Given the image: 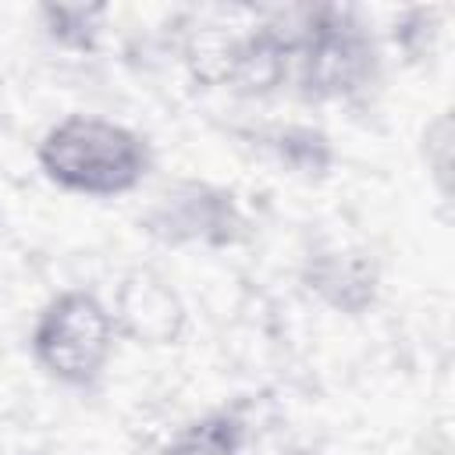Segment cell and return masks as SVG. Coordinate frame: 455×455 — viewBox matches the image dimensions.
Wrapping results in <instances>:
<instances>
[{
    "mask_svg": "<svg viewBox=\"0 0 455 455\" xmlns=\"http://www.w3.org/2000/svg\"><path fill=\"white\" fill-rule=\"evenodd\" d=\"M39 167L64 192L110 199L132 192L146 178L149 146L139 132L117 121L96 114H71L43 135Z\"/></svg>",
    "mask_w": 455,
    "mask_h": 455,
    "instance_id": "obj_1",
    "label": "cell"
},
{
    "mask_svg": "<svg viewBox=\"0 0 455 455\" xmlns=\"http://www.w3.org/2000/svg\"><path fill=\"white\" fill-rule=\"evenodd\" d=\"M114 334V316L96 295L64 291L39 313L32 331V352L53 380L89 387L103 377L110 363Z\"/></svg>",
    "mask_w": 455,
    "mask_h": 455,
    "instance_id": "obj_2",
    "label": "cell"
},
{
    "mask_svg": "<svg viewBox=\"0 0 455 455\" xmlns=\"http://www.w3.org/2000/svg\"><path fill=\"white\" fill-rule=\"evenodd\" d=\"M235 228L231 196L206 185H178L153 210V231L167 242H231Z\"/></svg>",
    "mask_w": 455,
    "mask_h": 455,
    "instance_id": "obj_3",
    "label": "cell"
},
{
    "mask_svg": "<svg viewBox=\"0 0 455 455\" xmlns=\"http://www.w3.org/2000/svg\"><path fill=\"white\" fill-rule=\"evenodd\" d=\"M110 316H114V327H121L128 338L146 341V345H164L181 327V302L160 277L132 274Z\"/></svg>",
    "mask_w": 455,
    "mask_h": 455,
    "instance_id": "obj_4",
    "label": "cell"
},
{
    "mask_svg": "<svg viewBox=\"0 0 455 455\" xmlns=\"http://www.w3.org/2000/svg\"><path fill=\"white\" fill-rule=\"evenodd\" d=\"M245 427L235 412H210L188 427H181L160 455H238Z\"/></svg>",
    "mask_w": 455,
    "mask_h": 455,
    "instance_id": "obj_5",
    "label": "cell"
}]
</instances>
